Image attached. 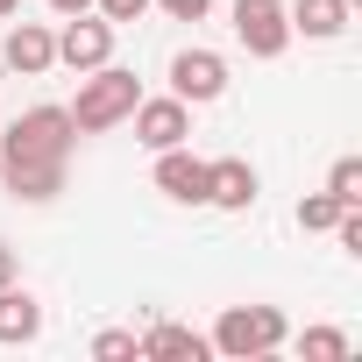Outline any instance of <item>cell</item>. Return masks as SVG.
Listing matches in <instances>:
<instances>
[{"mask_svg": "<svg viewBox=\"0 0 362 362\" xmlns=\"http://www.w3.org/2000/svg\"><path fill=\"white\" fill-rule=\"evenodd\" d=\"M71 107H29L15 114V128L0 135V177L15 199H57L64 192V156H71Z\"/></svg>", "mask_w": 362, "mask_h": 362, "instance_id": "cell-1", "label": "cell"}, {"mask_svg": "<svg viewBox=\"0 0 362 362\" xmlns=\"http://www.w3.org/2000/svg\"><path fill=\"white\" fill-rule=\"evenodd\" d=\"M135 100H142L135 71H114V64H93V71H86V86H78V107H71V128H78V135H100V128L128 121V114H135Z\"/></svg>", "mask_w": 362, "mask_h": 362, "instance_id": "cell-2", "label": "cell"}, {"mask_svg": "<svg viewBox=\"0 0 362 362\" xmlns=\"http://www.w3.org/2000/svg\"><path fill=\"white\" fill-rule=\"evenodd\" d=\"M214 348L235 355V362H256V355L284 348V313L277 305H228L221 327H214Z\"/></svg>", "mask_w": 362, "mask_h": 362, "instance_id": "cell-3", "label": "cell"}, {"mask_svg": "<svg viewBox=\"0 0 362 362\" xmlns=\"http://www.w3.org/2000/svg\"><path fill=\"white\" fill-rule=\"evenodd\" d=\"M235 36L249 57H284V43H291L284 0H235Z\"/></svg>", "mask_w": 362, "mask_h": 362, "instance_id": "cell-4", "label": "cell"}, {"mask_svg": "<svg viewBox=\"0 0 362 362\" xmlns=\"http://www.w3.org/2000/svg\"><path fill=\"white\" fill-rule=\"evenodd\" d=\"M170 93L185 100V107H206L228 93V57L221 50H177L170 57Z\"/></svg>", "mask_w": 362, "mask_h": 362, "instance_id": "cell-5", "label": "cell"}, {"mask_svg": "<svg viewBox=\"0 0 362 362\" xmlns=\"http://www.w3.org/2000/svg\"><path fill=\"white\" fill-rule=\"evenodd\" d=\"M156 192L177 199V206H206V156H192L185 142L156 149Z\"/></svg>", "mask_w": 362, "mask_h": 362, "instance_id": "cell-6", "label": "cell"}, {"mask_svg": "<svg viewBox=\"0 0 362 362\" xmlns=\"http://www.w3.org/2000/svg\"><path fill=\"white\" fill-rule=\"evenodd\" d=\"M192 135V107L185 100H135V142L142 149H177V142H185Z\"/></svg>", "mask_w": 362, "mask_h": 362, "instance_id": "cell-7", "label": "cell"}, {"mask_svg": "<svg viewBox=\"0 0 362 362\" xmlns=\"http://www.w3.org/2000/svg\"><path fill=\"white\" fill-rule=\"evenodd\" d=\"M114 57V22H86V15H64V36H57V64L71 71H93Z\"/></svg>", "mask_w": 362, "mask_h": 362, "instance_id": "cell-8", "label": "cell"}, {"mask_svg": "<svg viewBox=\"0 0 362 362\" xmlns=\"http://www.w3.org/2000/svg\"><path fill=\"white\" fill-rule=\"evenodd\" d=\"M206 206H221V214H249V206H256V170H249L242 156L206 163Z\"/></svg>", "mask_w": 362, "mask_h": 362, "instance_id": "cell-9", "label": "cell"}, {"mask_svg": "<svg viewBox=\"0 0 362 362\" xmlns=\"http://www.w3.org/2000/svg\"><path fill=\"white\" fill-rule=\"evenodd\" d=\"M0 57H8V71H22V78H43V71L57 64V36H50L43 22H22V29H8Z\"/></svg>", "mask_w": 362, "mask_h": 362, "instance_id": "cell-10", "label": "cell"}, {"mask_svg": "<svg viewBox=\"0 0 362 362\" xmlns=\"http://www.w3.org/2000/svg\"><path fill=\"white\" fill-rule=\"evenodd\" d=\"M291 29L298 36H313V43H327V36H341L348 29V0H291Z\"/></svg>", "mask_w": 362, "mask_h": 362, "instance_id": "cell-11", "label": "cell"}, {"mask_svg": "<svg viewBox=\"0 0 362 362\" xmlns=\"http://www.w3.org/2000/svg\"><path fill=\"white\" fill-rule=\"evenodd\" d=\"M43 334V305L15 284H0V341H36Z\"/></svg>", "mask_w": 362, "mask_h": 362, "instance_id": "cell-12", "label": "cell"}, {"mask_svg": "<svg viewBox=\"0 0 362 362\" xmlns=\"http://www.w3.org/2000/svg\"><path fill=\"white\" fill-rule=\"evenodd\" d=\"M135 348H142V355H192V362L206 355V341H199L192 327H149V334H142Z\"/></svg>", "mask_w": 362, "mask_h": 362, "instance_id": "cell-13", "label": "cell"}, {"mask_svg": "<svg viewBox=\"0 0 362 362\" xmlns=\"http://www.w3.org/2000/svg\"><path fill=\"white\" fill-rule=\"evenodd\" d=\"M348 206L334 199V192H313V199H298V228L305 235H334V221H341Z\"/></svg>", "mask_w": 362, "mask_h": 362, "instance_id": "cell-14", "label": "cell"}, {"mask_svg": "<svg viewBox=\"0 0 362 362\" xmlns=\"http://www.w3.org/2000/svg\"><path fill=\"white\" fill-rule=\"evenodd\" d=\"M298 355H305V362H341V355H348V334H341V327H305V334H298Z\"/></svg>", "mask_w": 362, "mask_h": 362, "instance_id": "cell-15", "label": "cell"}, {"mask_svg": "<svg viewBox=\"0 0 362 362\" xmlns=\"http://www.w3.org/2000/svg\"><path fill=\"white\" fill-rule=\"evenodd\" d=\"M327 192H334L341 206H362V163H355V156H341V163H334V177H327Z\"/></svg>", "mask_w": 362, "mask_h": 362, "instance_id": "cell-16", "label": "cell"}, {"mask_svg": "<svg viewBox=\"0 0 362 362\" xmlns=\"http://www.w3.org/2000/svg\"><path fill=\"white\" fill-rule=\"evenodd\" d=\"M93 355H100V362H121V355H142V348H135V334H128V327H107V334L93 341Z\"/></svg>", "mask_w": 362, "mask_h": 362, "instance_id": "cell-17", "label": "cell"}, {"mask_svg": "<svg viewBox=\"0 0 362 362\" xmlns=\"http://www.w3.org/2000/svg\"><path fill=\"white\" fill-rule=\"evenodd\" d=\"M149 8H163L170 22H206V8H214V0H149Z\"/></svg>", "mask_w": 362, "mask_h": 362, "instance_id": "cell-18", "label": "cell"}, {"mask_svg": "<svg viewBox=\"0 0 362 362\" xmlns=\"http://www.w3.org/2000/svg\"><path fill=\"white\" fill-rule=\"evenodd\" d=\"M100 15L107 22H135V15H149V0H100Z\"/></svg>", "mask_w": 362, "mask_h": 362, "instance_id": "cell-19", "label": "cell"}, {"mask_svg": "<svg viewBox=\"0 0 362 362\" xmlns=\"http://www.w3.org/2000/svg\"><path fill=\"white\" fill-rule=\"evenodd\" d=\"M0 284H15V249L0 242Z\"/></svg>", "mask_w": 362, "mask_h": 362, "instance_id": "cell-20", "label": "cell"}, {"mask_svg": "<svg viewBox=\"0 0 362 362\" xmlns=\"http://www.w3.org/2000/svg\"><path fill=\"white\" fill-rule=\"evenodd\" d=\"M50 8H57V15H86V8H93V0H50Z\"/></svg>", "mask_w": 362, "mask_h": 362, "instance_id": "cell-21", "label": "cell"}, {"mask_svg": "<svg viewBox=\"0 0 362 362\" xmlns=\"http://www.w3.org/2000/svg\"><path fill=\"white\" fill-rule=\"evenodd\" d=\"M15 8H22V0H0V22H8V15H15Z\"/></svg>", "mask_w": 362, "mask_h": 362, "instance_id": "cell-22", "label": "cell"}]
</instances>
